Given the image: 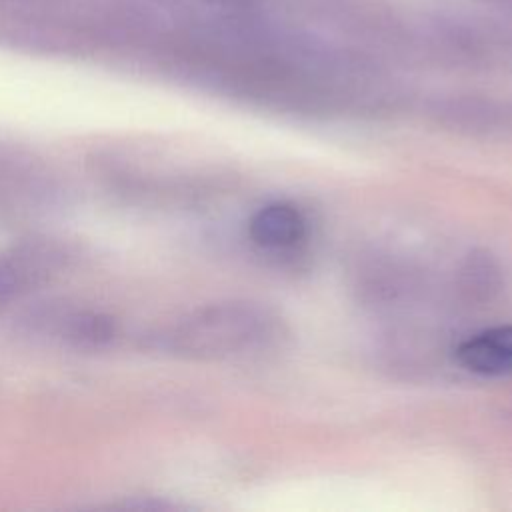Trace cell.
<instances>
[{
  "label": "cell",
  "mask_w": 512,
  "mask_h": 512,
  "mask_svg": "<svg viewBox=\"0 0 512 512\" xmlns=\"http://www.w3.org/2000/svg\"><path fill=\"white\" fill-rule=\"evenodd\" d=\"M276 318L250 302H218L190 312L156 336L160 348L186 358H224L264 348Z\"/></svg>",
  "instance_id": "cell-1"
},
{
  "label": "cell",
  "mask_w": 512,
  "mask_h": 512,
  "mask_svg": "<svg viewBox=\"0 0 512 512\" xmlns=\"http://www.w3.org/2000/svg\"><path fill=\"white\" fill-rule=\"evenodd\" d=\"M34 328H46L58 338L86 348H98L114 340L116 324L110 316L92 310H48L30 316Z\"/></svg>",
  "instance_id": "cell-2"
},
{
  "label": "cell",
  "mask_w": 512,
  "mask_h": 512,
  "mask_svg": "<svg viewBox=\"0 0 512 512\" xmlns=\"http://www.w3.org/2000/svg\"><path fill=\"white\" fill-rule=\"evenodd\" d=\"M248 234L262 250L284 252L304 242L308 222L298 206L290 202H270L252 214Z\"/></svg>",
  "instance_id": "cell-3"
},
{
  "label": "cell",
  "mask_w": 512,
  "mask_h": 512,
  "mask_svg": "<svg viewBox=\"0 0 512 512\" xmlns=\"http://www.w3.org/2000/svg\"><path fill=\"white\" fill-rule=\"evenodd\" d=\"M456 360L480 376L512 374V326H492L464 338L456 346Z\"/></svg>",
  "instance_id": "cell-4"
},
{
  "label": "cell",
  "mask_w": 512,
  "mask_h": 512,
  "mask_svg": "<svg viewBox=\"0 0 512 512\" xmlns=\"http://www.w3.org/2000/svg\"><path fill=\"white\" fill-rule=\"evenodd\" d=\"M32 276L34 272L26 260L0 256V312L24 292Z\"/></svg>",
  "instance_id": "cell-5"
}]
</instances>
